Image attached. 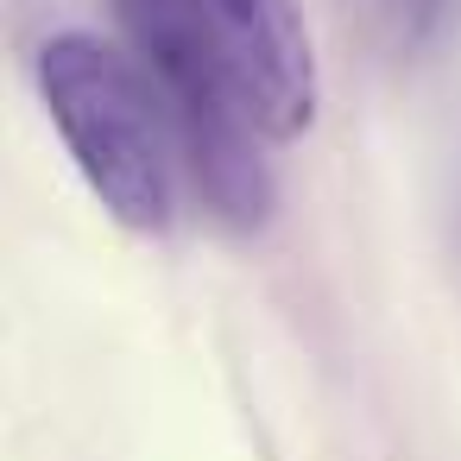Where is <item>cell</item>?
<instances>
[{
  "label": "cell",
  "mask_w": 461,
  "mask_h": 461,
  "mask_svg": "<svg viewBox=\"0 0 461 461\" xmlns=\"http://www.w3.org/2000/svg\"><path fill=\"white\" fill-rule=\"evenodd\" d=\"M39 95L95 203L133 234H165L177 215V140L146 70L95 32H58L39 51Z\"/></svg>",
  "instance_id": "2"
},
{
  "label": "cell",
  "mask_w": 461,
  "mask_h": 461,
  "mask_svg": "<svg viewBox=\"0 0 461 461\" xmlns=\"http://www.w3.org/2000/svg\"><path fill=\"white\" fill-rule=\"evenodd\" d=\"M448 7H455V0H373V14H379L404 45H423V39L448 20Z\"/></svg>",
  "instance_id": "4"
},
{
  "label": "cell",
  "mask_w": 461,
  "mask_h": 461,
  "mask_svg": "<svg viewBox=\"0 0 461 461\" xmlns=\"http://www.w3.org/2000/svg\"><path fill=\"white\" fill-rule=\"evenodd\" d=\"M114 20L146 70L158 114L190 165L203 203L228 228H259L272 215V165L259 158V114L234 51L196 0H114Z\"/></svg>",
  "instance_id": "1"
},
{
  "label": "cell",
  "mask_w": 461,
  "mask_h": 461,
  "mask_svg": "<svg viewBox=\"0 0 461 461\" xmlns=\"http://www.w3.org/2000/svg\"><path fill=\"white\" fill-rule=\"evenodd\" d=\"M196 7L215 20L221 45L234 51L266 140L310 133L322 108V77H316V45L297 0H196Z\"/></svg>",
  "instance_id": "3"
}]
</instances>
